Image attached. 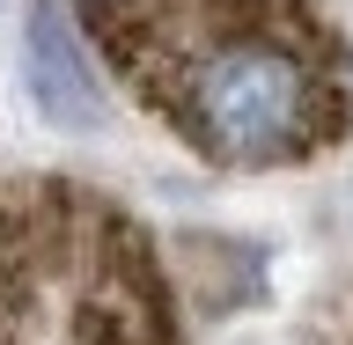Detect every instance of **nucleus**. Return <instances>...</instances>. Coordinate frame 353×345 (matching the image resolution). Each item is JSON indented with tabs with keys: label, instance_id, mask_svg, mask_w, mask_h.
<instances>
[{
	"label": "nucleus",
	"instance_id": "nucleus-1",
	"mask_svg": "<svg viewBox=\"0 0 353 345\" xmlns=\"http://www.w3.org/2000/svg\"><path fill=\"white\" fill-rule=\"evenodd\" d=\"M110 59L214 169H287L346 132L339 44L302 0H176L118 37Z\"/></svg>",
	"mask_w": 353,
	"mask_h": 345
},
{
	"label": "nucleus",
	"instance_id": "nucleus-2",
	"mask_svg": "<svg viewBox=\"0 0 353 345\" xmlns=\"http://www.w3.org/2000/svg\"><path fill=\"white\" fill-rule=\"evenodd\" d=\"M22 88L44 125L59 132H96L110 118V88L88 44V22L66 0H30L22 8Z\"/></svg>",
	"mask_w": 353,
	"mask_h": 345
},
{
	"label": "nucleus",
	"instance_id": "nucleus-3",
	"mask_svg": "<svg viewBox=\"0 0 353 345\" xmlns=\"http://www.w3.org/2000/svg\"><path fill=\"white\" fill-rule=\"evenodd\" d=\"M66 8H74V15L88 22V37H96V44L110 52L118 37H132V30H148L154 15H170L176 0H66Z\"/></svg>",
	"mask_w": 353,
	"mask_h": 345
}]
</instances>
